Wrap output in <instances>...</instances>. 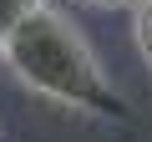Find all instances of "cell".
<instances>
[{
	"label": "cell",
	"mask_w": 152,
	"mask_h": 142,
	"mask_svg": "<svg viewBox=\"0 0 152 142\" xmlns=\"http://www.w3.org/2000/svg\"><path fill=\"white\" fill-rule=\"evenodd\" d=\"M91 5H127V0H91Z\"/></svg>",
	"instance_id": "obj_4"
},
{
	"label": "cell",
	"mask_w": 152,
	"mask_h": 142,
	"mask_svg": "<svg viewBox=\"0 0 152 142\" xmlns=\"http://www.w3.org/2000/svg\"><path fill=\"white\" fill-rule=\"evenodd\" d=\"M0 56H5V66L15 71L31 91L56 97V102H66L76 112H91V117L132 122V107L102 76L96 56L86 51L81 36H76V26L66 15H56L51 5H36L5 41H0Z\"/></svg>",
	"instance_id": "obj_1"
},
{
	"label": "cell",
	"mask_w": 152,
	"mask_h": 142,
	"mask_svg": "<svg viewBox=\"0 0 152 142\" xmlns=\"http://www.w3.org/2000/svg\"><path fill=\"white\" fill-rule=\"evenodd\" d=\"M137 46L152 66V0H137Z\"/></svg>",
	"instance_id": "obj_3"
},
{
	"label": "cell",
	"mask_w": 152,
	"mask_h": 142,
	"mask_svg": "<svg viewBox=\"0 0 152 142\" xmlns=\"http://www.w3.org/2000/svg\"><path fill=\"white\" fill-rule=\"evenodd\" d=\"M36 5H41V0H0V41H5V36H10L20 20H26Z\"/></svg>",
	"instance_id": "obj_2"
}]
</instances>
